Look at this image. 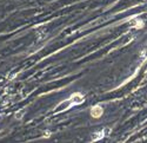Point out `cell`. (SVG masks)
<instances>
[{
  "mask_svg": "<svg viewBox=\"0 0 147 143\" xmlns=\"http://www.w3.org/2000/svg\"><path fill=\"white\" fill-rule=\"evenodd\" d=\"M84 101H85V98H84V96L80 92L73 93V95H71V97H69V102L72 104H81V103H84Z\"/></svg>",
  "mask_w": 147,
  "mask_h": 143,
  "instance_id": "7a4b0ae2",
  "label": "cell"
},
{
  "mask_svg": "<svg viewBox=\"0 0 147 143\" xmlns=\"http://www.w3.org/2000/svg\"><path fill=\"white\" fill-rule=\"evenodd\" d=\"M90 112H91V116H92L93 118H100V117L102 116V114H104V108H102L101 105L96 104V105L92 106Z\"/></svg>",
  "mask_w": 147,
  "mask_h": 143,
  "instance_id": "6da1fadb",
  "label": "cell"
}]
</instances>
